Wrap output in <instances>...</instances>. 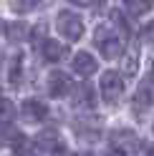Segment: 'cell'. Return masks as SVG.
<instances>
[{"mask_svg":"<svg viewBox=\"0 0 154 156\" xmlns=\"http://www.w3.org/2000/svg\"><path fill=\"white\" fill-rule=\"evenodd\" d=\"M94 41H96V45H99V51H101V55L106 58V61H114V58L121 53V38L114 33L111 25H99Z\"/></svg>","mask_w":154,"mask_h":156,"instance_id":"1","label":"cell"},{"mask_svg":"<svg viewBox=\"0 0 154 156\" xmlns=\"http://www.w3.org/2000/svg\"><path fill=\"white\" fill-rule=\"evenodd\" d=\"M56 28H58V33L66 41H79L83 33V20L71 10H61L58 18H56Z\"/></svg>","mask_w":154,"mask_h":156,"instance_id":"2","label":"cell"},{"mask_svg":"<svg viewBox=\"0 0 154 156\" xmlns=\"http://www.w3.org/2000/svg\"><path fill=\"white\" fill-rule=\"evenodd\" d=\"M121 93H124V78H121V73L106 71L101 76V96L111 103V101H116Z\"/></svg>","mask_w":154,"mask_h":156,"instance_id":"3","label":"cell"},{"mask_svg":"<svg viewBox=\"0 0 154 156\" xmlns=\"http://www.w3.org/2000/svg\"><path fill=\"white\" fill-rule=\"evenodd\" d=\"M71 88H73V83L63 71H53L48 76V81H46V91H48V96H53V98H63L66 93H71Z\"/></svg>","mask_w":154,"mask_h":156,"instance_id":"4","label":"cell"},{"mask_svg":"<svg viewBox=\"0 0 154 156\" xmlns=\"http://www.w3.org/2000/svg\"><path fill=\"white\" fill-rule=\"evenodd\" d=\"M109 141H111V149H116V151H121V154L134 151V149L139 146L137 133H134V131H127V129H116V131H111Z\"/></svg>","mask_w":154,"mask_h":156,"instance_id":"5","label":"cell"},{"mask_svg":"<svg viewBox=\"0 0 154 156\" xmlns=\"http://www.w3.org/2000/svg\"><path fill=\"white\" fill-rule=\"evenodd\" d=\"M35 146L41 151H58L61 149V133L56 129H43L35 136Z\"/></svg>","mask_w":154,"mask_h":156,"instance_id":"6","label":"cell"},{"mask_svg":"<svg viewBox=\"0 0 154 156\" xmlns=\"http://www.w3.org/2000/svg\"><path fill=\"white\" fill-rule=\"evenodd\" d=\"M20 113H23V119H25V121L38 123V121H43L46 116H48V106L41 103V101H35V98H31V101H25V103H23Z\"/></svg>","mask_w":154,"mask_h":156,"instance_id":"7","label":"cell"},{"mask_svg":"<svg viewBox=\"0 0 154 156\" xmlns=\"http://www.w3.org/2000/svg\"><path fill=\"white\" fill-rule=\"evenodd\" d=\"M73 71L79 73V76H91V73H96V58H94L91 53H86V51L76 53V55H73Z\"/></svg>","mask_w":154,"mask_h":156,"instance_id":"8","label":"cell"},{"mask_svg":"<svg viewBox=\"0 0 154 156\" xmlns=\"http://www.w3.org/2000/svg\"><path fill=\"white\" fill-rule=\"evenodd\" d=\"M41 45H43V58H46V61H51V63L61 61L63 53H66V45H61L58 41H43Z\"/></svg>","mask_w":154,"mask_h":156,"instance_id":"9","label":"cell"},{"mask_svg":"<svg viewBox=\"0 0 154 156\" xmlns=\"http://www.w3.org/2000/svg\"><path fill=\"white\" fill-rule=\"evenodd\" d=\"M5 38L10 43H20L28 38V25L25 23H5Z\"/></svg>","mask_w":154,"mask_h":156,"instance_id":"10","label":"cell"},{"mask_svg":"<svg viewBox=\"0 0 154 156\" xmlns=\"http://www.w3.org/2000/svg\"><path fill=\"white\" fill-rule=\"evenodd\" d=\"M94 88L89 83H81V86H76V106H81V108H91L94 106Z\"/></svg>","mask_w":154,"mask_h":156,"instance_id":"11","label":"cell"},{"mask_svg":"<svg viewBox=\"0 0 154 156\" xmlns=\"http://www.w3.org/2000/svg\"><path fill=\"white\" fill-rule=\"evenodd\" d=\"M127 10L139 18V15H147L152 10V3L149 0H127Z\"/></svg>","mask_w":154,"mask_h":156,"instance_id":"12","label":"cell"},{"mask_svg":"<svg viewBox=\"0 0 154 156\" xmlns=\"http://www.w3.org/2000/svg\"><path fill=\"white\" fill-rule=\"evenodd\" d=\"M15 119V106L8 98H0V123H10Z\"/></svg>","mask_w":154,"mask_h":156,"instance_id":"13","label":"cell"},{"mask_svg":"<svg viewBox=\"0 0 154 156\" xmlns=\"http://www.w3.org/2000/svg\"><path fill=\"white\" fill-rule=\"evenodd\" d=\"M20 131H18V129H13V126H5V129H0V144H15L18 139H20Z\"/></svg>","mask_w":154,"mask_h":156,"instance_id":"14","label":"cell"},{"mask_svg":"<svg viewBox=\"0 0 154 156\" xmlns=\"http://www.w3.org/2000/svg\"><path fill=\"white\" fill-rule=\"evenodd\" d=\"M149 101H152V93H149V86L144 83V86H139V91H137L134 106H137V108H144V106H149Z\"/></svg>","mask_w":154,"mask_h":156,"instance_id":"15","label":"cell"},{"mask_svg":"<svg viewBox=\"0 0 154 156\" xmlns=\"http://www.w3.org/2000/svg\"><path fill=\"white\" fill-rule=\"evenodd\" d=\"M38 5V0H10V8L15 13H31Z\"/></svg>","mask_w":154,"mask_h":156,"instance_id":"16","label":"cell"},{"mask_svg":"<svg viewBox=\"0 0 154 156\" xmlns=\"http://www.w3.org/2000/svg\"><path fill=\"white\" fill-rule=\"evenodd\" d=\"M137 58H139L137 48H131V51H129V61H124V73H127V76L137 73Z\"/></svg>","mask_w":154,"mask_h":156,"instance_id":"17","label":"cell"},{"mask_svg":"<svg viewBox=\"0 0 154 156\" xmlns=\"http://www.w3.org/2000/svg\"><path fill=\"white\" fill-rule=\"evenodd\" d=\"M111 20L116 23V28L121 30V35H127V38H129L131 28H129V23H127V20H124V18H121V13H119V10H114V13H111Z\"/></svg>","mask_w":154,"mask_h":156,"instance_id":"18","label":"cell"},{"mask_svg":"<svg viewBox=\"0 0 154 156\" xmlns=\"http://www.w3.org/2000/svg\"><path fill=\"white\" fill-rule=\"evenodd\" d=\"M141 41H144V43H152V45H154V20L144 25V30H141Z\"/></svg>","mask_w":154,"mask_h":156,"instance_id":"19","label":"cell"},{"mask_svg":"<svg viewBox=\"0 0 154 156\" xmlns=\"http://www.w3.org/2000/svg\"><path fill=\"white\" fill-rule=\"evenodd\" d=\"M104 156H124V154H121V151H116V149H109Z\"/></svg>","mask_w":154,"mask_h":156,"instance_id":"20","label":"cell"},{"mask_svg":"<svg viewBox=\"0 0 154 156\" xmlns=\"http://www.w3.org/2000/svg\"><path fill=\"white\" fill-rule=\"evenodd\" d=\"M68 3H73V5H89L91 0H68Z\"/></svg>","mask_w":154,"mask_h":156,"instance_id":"21","label":"cell"},{"mask_svg":"<svg viewBox=\"0 0 154 156\" xmlns=\"http://www.w3.org/2000/svg\"><path fill=\"white\" fill-rule=\"evenodd\" d=\"M147 156H154V146H152V149H147Z\"/></svg>","mask_w":154,"mask_h":156,"instance_id":"22","label":"cell"},{"mask_svg":"<svg viewBox=\"0 0 154 156\" xmlns=\"http://www.w3.org/2000/svg\"><path fill=\"white\" fill-rule=\"evenodd\" d=\"M152 73H154V63H152Z\"/></svg>","mask_w":154,"mask_h":156,"instance_id":"23","label":"cell"},{"mask_svg":"<svg viewBox=\"0 0 154 156\" xmlns=\"http://www.w3.org/2000/svg\"><path fill=\"white\" fill-rule=\"evenodd\" d=\"M0 30H3V23H0Z\"/></svg>","mask_w":154,"mask_h":156,"instance_id":"24","label":"cell"},{"mask_svg":"<svg viewBox=\"0 0 154 156\" xmlns=\"http://www.w3.org/2000/svg\"><path fill=\"white\" fill-rule=\"evenodd\" d=\"M33 156H35V154H33Z\"/></svg>","mask_w":154,"mask_h":156,"instance_id":"25","label":"cell"}]
</instances>
